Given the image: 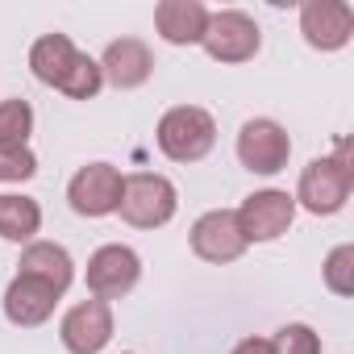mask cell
<instances>
[{
	"label": "cell",
	"instance_id": "9",
	"mask_svg": "<svg viewBox=\"0 0 354 354\" xmlns=\"http://www.w3.org/2000/svg\"><path fill=\"white\" fill-rule=\"evenodd\" d=\"M142 279V259L129 246H100L88 259V292L92 300H121L138 288Z\"/></svg>",
	"mask_w": 354,
	"mask_h": 354
},
{
	"label": "cell",
	"instance_id": "17",
	"mask_svg": "<svg viewBox=\"0 0 354 354\" xmlns=\"http://www.w3.org/2000/svg\"><path fill=\"white\" fill-rule=\"evenodd\" d=\"M42 230V209L30 196H0V238L5 242H34V234Z\"/></svg>",
	"mask_w": 354,
	"mask_h": 354
},
{
	"label": "cell",
	"instance_id": "1",
	"mask_svg": "<svg viewBox=\"0 0 354 354\" xmlns=\"http://www.w3.org/2000/svg\"><path fill=\"white\" fill-rule=\"evenodd\" d=\"M30 71L46 88H55V92H63L71 100H92L104 88V75H100L96 59L80 55L67 34H42L30 46Z\"/></svg>",
	"mask_w": 354,
	"mask_h": 354
},
{
	"label": "cell",
	"instance_id": "11",
	"mask_svg": "<svg viewBox=\"0 0 354 354\" xmlns=\"http://www.w3.org/2000/svg\"><path fill=\"white\" fill-rule=\"evenodd\" d=\"M192 250H196V259L217 263V267L242 259L246 254V238L238 230L234 209H213V213L196 217V225H192Z\"/></svg>",
	"mask_w": 354,
	"mask_h": 354
},
{
	"label": "cell",
	"instance_id": "18",
	"mask_svg": "<svg viewBox=\"0 0 354 354\" xmlns=\"http://www.w3.org/2000/svg\"><path fill=\"white\" fill-rule=\"evenodd\" d=\"M34 133V109L26 100H0V146H26Z\"/></svg>",
	"mask_w": 354,
	"mask_h": 354
},
{
	"label": "cell",
	"instance_id": "22",
	"mask_svg": "<svg viewBox=\"0 0 354 354\" xmlns=\"http://www.w3.org/2000/svg\"><path fill=\"white\" fill-rule=\"evenodd\" d=\"M234 354H275V350H271V337H242Z\"/></svg>",
	"mask_w": 354,
	"mask_h": 354
},
{
	"label": "cell",
	"instance_id": "19",
	"mask_svg": "<svg viewBox=\"0 0 354 354\" xmlns=\"http://www.w3.org/2000/svg\"><path fill=\"white\" fill-rule=\"evenodd\" d=\"M325 288L333 296H354V246H337L325 259Z\"/></svg>",
	"mask_w": 354,
	"mask_h": 354
},
{
	"label": "cell",
	"instance_id": "20",
	"mask_svg": "<svg viewBox=\"0 0 354 354\" xmlns=\"http://www.w3.org/2000/svg\"><path fill=\"white\" fill-rule=\"evenodd\" d=\"M38 158L30 146H0V184H21L34 180Z\"/></svg>",
	"mask_w": 354,
	"mask_h": 354
},
{
	"label": "cell",
	"instance_id": "8",
	"mask_svg": "<svg viewBox=\"0 0 354 354\" xmlns=\"http://www.w3.org/2000/svg\"><path fill=\"white\" fill-rule=\"evenodd\" d=\"M121 184H125V175L109 162H88L71 175V184H67V201L80 217H109L117 213L121 205Z\"/></svg>",
	"mask_w": 354,
	"mask_h": 354
},
{
	"label": "cell",
	"instance_id": "6",
	"mask_svg": "<svg viewBox=\"0 0 354 354\" xmlns=\"http://www.w3.org/2000/svg\"><path fill=\"white\" fill-rule=\"evenodd\" d=\"M288 154H292V138L279 121L271 117H254L242 125L238 133V162L254 175H275L288 167Z\"/></svg>",
	"mask_w": 354,
	"mask_h": 354
},
{
	"label": "cell",
	"instance_id": "2",
	"mask_svg": "<svg viewBox=\"0 0 354 354\" xmlns=\"http://www.w3.org/2000/svg\"><path fill=\"white\" fill-rule=\"evenodd\" d=\"M350 188H354V171H350V158H346V142L337 146V154L329 158H313L304 171H300V188H296V205L308 209L313 217H333L346 209L350 201Z\"/></svg>",
	"mask_w": 354,
	"mask_h": 354
},
{
	"label": "cell",
	"instance_id": "7",
	"mask_svg": "<svg viewBox=\"0 0 354 354\" xmlns=\"http://www.w3.org/2000/svg\"><path fill=\"white\" fill-rule=\"evenodd\" d=\"M234 217H238V230H242L246 246L250 242H275V238L288 234V225L296 217V201L279 188H263V192H250Z\"/></svg>",
	"mask_w": 354,
	"mask_h": 354
},
{
	"label": "cell",
	"instance_id": "15",
	"mask_svg": "<svg viewBox=\"0 0 354 354\" xmlns=\"http://www.w3.org/2000/svg\"><path fill=\"white\" fill-rule=\"evenodd\" d=\"M205 26H209V9L201 0H162L154 9V30L171 46H196L205 38Z\"/></svg>",
	"mask_w": 354,
	"mask_h": 354
},
{
	"label": "cell",
	"instance_id": "16",
	"mask_svg": "<svg viewBox=\"0 0 354 354\" xmlns=\"http://www.w3.org/2000/svg\"><path fill=\"white\" fill-rule=\"evenodd\" d=\"M21 271L17 275H30V279H38V283H46V288H55L59 296L71 288V279H75V263H71V254L59 246V242H30L26 250H21V263H17Z\"/></svg>",
	"mask_w": 354,
	"mask_h": 354
},
{
	"label": "cell",
	"instance_id": "12",
	"mask_svg": "<svg viewBox=\"0 0 354 354\" xmlns=\"http://www.w3.org/2000/svg\"><path fill=\"white\" fill-rule=\"evenodd\" d=\"M59 337L71 354H100L113 342V308L104 300H84V304L67 308Z\"/></svg>",
	"mask_w": 354,
	"mask_h": 354
},
{
	"label": "cell",
	"instance_id": "4",
	"mask_svg": "<svg viewBox=\"0 0 354 354\" xmlns=\"http://www.w3.org/2000/svg\"><path fill=\"white\" fill-rule=\"evenodd\" d=\"M158 150L171 162H201L217 142V121L196 104H175L158 121Z\"/></svg>",
	"mask_w": 354,
	"mask_h": 354
},
{
	"label": "cell",
	"instance_id": "3",
	"mask_svg": "<svg viewBox=\"0 0 354 354\" xmlns=\"http://www.w3.org/2000/svg\"><path fill=\"white\" fill-rule=\"evenodd\" d=\"M180 209V196H175V184L167 175H154V171H138V175H125L121 184V221L133 225V230H158L175 217Z\"/></svg>",
	"mask_w": 354,
	"mask_h": 354
},
{
	"label": "cell",
	"instance_id": "14",
	"mask_svg": "<svg viewBox=\"0 0 354 354\" xmlns=\"http://www.w3.org/2000/svg\"><path fill=\"white\" fill-rule=\"evenodd\" d=\"M59 304V292L30 279V275H17L9 288H5V317L21 329H34V325H46L50 313Z\"/></svg>",
	"mask_w": 354,
	"mask_h": 354
},
{
	"label": "cell",
	"instance_id": "10",
	"mask_svg": "<svg viewBox=\"0 0 354 354\" xmlns=\"http://www.w3.org/2000/svg\"><path fill=\"white\" fill-rule=\"evenodd\" d=\"M300 34L313 50H342L354 34V9L346 0H304Z\"/></svg>",
	"mask_w": 354,
	"mask_h": 354
},
{
	"label": "cell",
	"instance_id": "13",
	"mask_svg": "<svg viewBox=\"0 0 354 354\" xmlns=\"http://www.w3.org/2000/svg\"><path fill=\"white\" fill-rule=\"evenodd\" d=\"M96 67H100V75H104L113 88L129 92V88H142V84L150 80L154 55H150V46H146L142 38H117V42H109V50H104V59H100Z\"/></svg>",
	"mask_w": 354,
	"mask_h": 354
},
{
	"label": "cell",
	"instance_id": "5",
	"mask_svg": "<svg viewBox=\"0 0 354 354\" xmlns=\"http://www.w3.org/2000/svg\"><path fill=\"white\" fill-rule=\"evenodd\" d=\"M201 46L217 63H246V59L259 55L263 34H259V21L254 17H246L238 9H221V13H209V26H205Z\"/></svg>",
	"mask_w": 354,
	"mask_h": 354
},
{
	"label": "cell",
	"instance_id": "21",
	"mask_svg": "<svg viewBox=\"0 0 354 354\" xmlns=\"http://www.w3.org/2000/svg\"><path fill=\"white\" fill-rule=\"evenodd\" d=\"M271 350L275 354H321V337L308 329V325H283L275 337H271Z\"/></svg>",
	"mask_w": 354,
	"mask_h": 354
}]
</instances>
